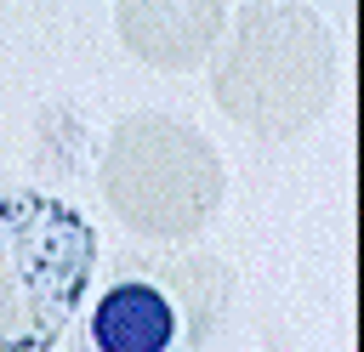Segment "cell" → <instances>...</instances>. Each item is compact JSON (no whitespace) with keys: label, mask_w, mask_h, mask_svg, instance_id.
Returning a JSON list of instances; mask_svg holds the SVG:
<instances>
[{"label":"cell","mask_w":364,"mask_h":352,"mask_svg":"<svg viewBox=\"0 0 364 352\" xmlns=\"http://www.w3.org/2000/svg\"><path fill=\"white\" fill-rule=\"evenodd\" d=\"M97 182H102L108 210L136 238L188 244L222 210L228 165L199 125L142 108V114L114 119L102 159H97Z\"/></svg>","instance_id":"obj_4"},{"label":"cell","mask_w":364,"mask_h":352,"mask_svg":"<svg viewBox=\"0 0 364 352\" xmlns=\"http://www.w3.org/2000/svg\"><path fill=\"white\" fill-rule=\"evenodd\" d=\"M97 221L63 193L0 182V352H57L97 284Z\"/></svg>","instance_id":"obj_3"},{"label":"cell","mask_w":364,"mask_h":352,"mask_svg":"<svg viewBox=\"0 0 364 352\" xmlns=\"http://www.w3.org/2000/svg\"><path fill=\"white\" fill-rule=\"evenodd\" d=\"M233 273L205 250H119L91 284L63 352H216Z\"/></svg>","instance_id":"obj_2"},{"label":"cell","mask_w":364,"mask_h":352,"mask_svg":"<svg viewBox=\"0 0 364 352\" xmlns=\"http://www.w3.org/2000/svg\"><path fill=\"white\" fill-rule=\"evenodd\" d=\"M210 97L262 142L313 131L336 102V40L324 17L296 0H250L228 11V34L210 51Z\"/></svg>","instance_id":"obj_1"},{"label":"cell","mask_w":364,"mask_h":352,"mask_svg":"<svg viewBox=\"0 0 364 352\" xmlns=\"http://www.w3.org/2000/svg\"><path fill=\"white\" fill-rule=\"evenodd\" d=\"M114 28L136 62L182 74L216 51V40L228 34V6L222 0H119Z\"/></svg>","instance_id":"obj_5"}]
</instances>
